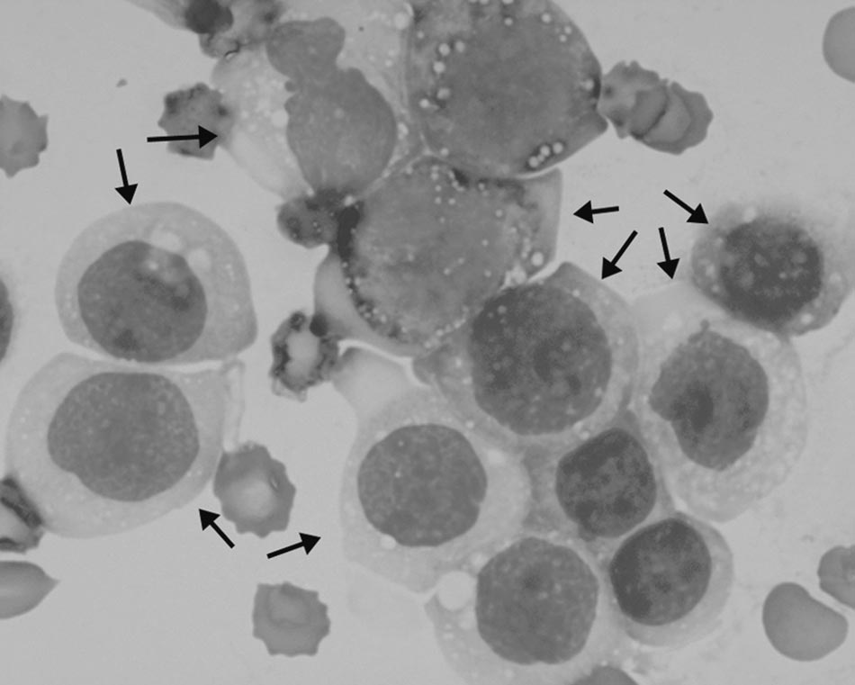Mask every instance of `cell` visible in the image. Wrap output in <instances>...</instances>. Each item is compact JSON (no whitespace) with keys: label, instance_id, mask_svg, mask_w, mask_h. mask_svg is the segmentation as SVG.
Instances as JSON below:
<instances>
[{"label":"cell","instance_id":"6da1fadb","mask_svg":"<svg viewBox=\"0 0 855 685\" xmlns=\"http://www.w3.org/2000/svg\"><path fill=\"white\" fill-rule=\"evenodd\" d=\"M245 365L180 371L63 351L24 383L4 477L64 537L119 534L194 500L238 433Z\"/></svg>","mask_w":855,"mask_h":685},{"label":"cell","instance_id":"7a4b0ae2","mask_svg":"<svg viewBox=\"0 0 855 685\" xmlns=\"http://www.w3.org/2000/svg\"><path fill=\"white\" fill-rule=\"evenodd\" d=\"M437 162L390 173L344 209L332 249L364 323L414 359L554 257L559 214Z\"/></svg>","mask_w":855,"mask_h":685},{"label":"cell","instance_id":"3957f363","mask_svg":"<svg viewBox=\"0 0 855 685\" xmlns=\"http://www.w3.org/2000/svg\"><path fill=\"white\" fill-rule=\"evenodd\" d=\"M641 356L626 302L563 263L500 292L412 365L484 437L531 458L624 415Z\"/></svg>","mask_w":855,"mask_h":685},{"label":"cell","instance_id":"277c9868","mask_svg":"<svg viewBox=\"0 0 855 685\" xmlns=\"http://www.w3.org/2000/svg\"><path fill=\"white\" fill-rule=\"evenodd\" d=\"M632 415L669 489L714 523L790 477L809 438V394L792 339L726 315L642 351Z\"/></svg>","mask_w":855,"mask_h":685},{"label":"cell","instance_id":"5b68a950","mask_svg":"<svg viewBox=\"0 0 855 685\" xmlns=\"http://www.w3.org/2000/svg\"><path fill=\"white\" fill-rule=\"evenodd\" d=\"M355 410L343 503L374 531L430 548L483 521L510 535L529 518L525 456L484 437L430 386L401 382Z\"/></svg>","mask_w":855,"mask_h":685},{"label":"cell","instance_id":"8992f818","mask_svg":"<svg viewBox=\"0 0 855 685\" xmlns=\"http://www.w3.org/2000/svg\"><path fill=\"white\" fill-rule=\"evenodd\" d=\"M181 207L130 206L76 235L53 288L70 342L104 358L152 366L212 362L207 296L184 240Z\"/></svg>","mask_w":855,"mask_h":685},{"label":"cell","instance_id":"52a82bcc","mask_svg":"<svg viewBox=\"0 0 855 685\" xmlns=\"http://www.w3.org/2000/svg\"><path fill=\"white\" fill-rule=\"evenodd\" d=\"M852 230L798 209L731 204L697 236L689 278L724 315L792 339L829 325L853 291Z\"/></svg>","mask_w":855,"mask_h":685},{"label":"cell","instance_id":"ba28073f","mask_svg":"<svg viewBox=\"0 0 855 685\" xmlns=\"http://www.w3.org/2000/svg\"><path fill=\"white\" fill-rule=\"evenodd\" d=\"M474 615L499 658L543 670L584 667L608 653L618 626L597 555L551 531L519 536L480 569Z\"/></svg>","mask_w":855,"mask_h":685},{"label":"cell","instance_id":"9c48e42d","mask_svg":"<svg viewBox=\"0 0 855 685\" xmlns=\"http://www.w3.org/2000/svg\"><path fill=\"white\" fill-rule=\"evenodd\" d=\"M618 626L634 642L680 649L720 624L735 580L733 550L711 522L673 512L625 536L606 556Z\"/></svg>","mask_w":855,"mask_h":685},{"label":"cell","instance_id":"30bf717a","mask_svg":"<svg viewBox=\"0 0 855 685\" xmlns=\"http://www.w3.org/2000/svg\"><path fill=\"white\" fill-rule=\"evenodd\" d=\"M526 460L530 516L543 530L596 555L607 556L628 534L676 509L663 473L627 412L577 442Z\"/></svg>","mask_w":855,"mask_h":685},{"label":"cell","instance_id":"8fae6325","mask_svg":"<svg viewBox=\"0 0 855 685\" xmlns=\"http://www.w3.org/2000/svg\"><path fill=\"white\" fill-rule=\"evenodd\" d=\"M284 133L313 194L350 203L382 178L399 142V123L384 94L360 68L338 67L291 92Z\"/></svg>","mask_w":855,"mask_h":685},{"label":"cell","instance_id":"7c38bea8","mask_svg":"<svg viewBox=\"0 0 855 685\" xmlns=\"http://www.w3.org/2000/svg\"><path fill=\"white\" fill-rule=\"evenodd\" d=\"M213 492L238 534L265 538L288 527L295 487L264 446L249 443L226 450L213 475Z\"/></svg>","mask_w":855,"mask_h":685},{"label":"cell","instance_id":"4fadbf2b","mask_svg":"<svg viewBox=\"0 0 855 685\" xmlns=\"http://www.w3.org/2000/svg\"><path fill=\"white\" fill-rule=\"evenodd\" d=\"M253 636L271 655L313 656L328 635V607L317 591L289 581L258 584L252 612Z\"/></svg>","mask_w":855,"mask_h":685},{"label":"cell","instance_id":"5bb4252c","mask_svg":"<svg viewBox=\"0 0 855 685\" xmlns=\"http://www.w3.org/2000/svg\"><path fill=\"white\" fill-rule=\"evenodd\" d=\"M339 345L310 329V311H292L270 340L269 375L274 392L301 401L310 389L332 380L341 355Z\"/></svg>","mask_w":855,"mask_h":685},{"label":"cell","instance_id":"9a60e30c","mask_svg":"<svg viewBox=\"0 0 855 685\" xmlns=\"http://www.w3.org/2000/svg\"><path fill=\"white\" fill-rule=\"evenodd\" d=\"M345 44L346 31L332 18L292 20L272 28L265 52L270 67L287 80L292 92L337 69Z\"/></svg>","mask_w":855,"mask_h":685},{"label":"cell","instance_id":"2e32d148","mask_svg":"<svg viewBox=\"0 0 855 685\" xmlns=\"http://www.w3.org/2000/svg\"><path fill=\"white\" fill-rule=\"evenodd\" d=\"M283 132L279 133L273 124L256 119L236 122L231 134L251 141V149L231 151L238 163L259 185L286 200L310 190L289 149L285 133L279 138Z\"/></svg>","mask_w":855,"mask_h":685},{"label":"cell","instance_id":"e0dca14e","mask_svg":"<svg viewBox=\"0 0 855 685\" xmlns=\"http://www.w3.org/2000/svg\"><path fill=\"white\" fill-rule=\"evenodd\" d=\"M349 203H340L309 191L283 200L275 215L277 230L292 244L305 249L333 248L340 218Z\"/></svg>","mask_w":855,"mask_h":685},{"label":"cell","instance_id":"ac0fdd59","mask_svg":"<svg viewBox=\"0 0 855 685\" xmlns=\"http://www.w3.org/2000/svg\"><path fill=\"white\" fill-rule=\"evenodd\" d=\"M46 528L39 513L8 478L1 482L2 552L25 553L37 547Z\"/></svg>","mask_w":855,"mask_h":685},{"label":"cell","instance_id":"d6986e66","mask_svg":"<svg viewBox=\"0 0 855 685\" xmlns=\"http://www.w3.org/2000/svg\"><path fill=\"white\" fill-rule=\"evenodd\" d=\"M58 581L28 562L1 563V618L21 616L36 608Z\"/></svg>","mask_w":855,"mask_h":685},{"label":"cell","instance_id":"ffe728a7","mask_svg":"<svg viewBox=\"0 0 855 685\" xmlns=\"http://www.w3.org/2000/svg\"><path fill=\"white\" fill-rule=\"evenodd\" d=\"M823 54L836 75L854 82V7L840 11L830 19L824 35Z\"/></svg>","mask_w":855,"mask_h":685},{"label":"cell","instance_id":"44dd1931","mask_svg":"<svg viewBox=\"0 0 855 685\" xmlns=\"http://www.w3.org/2000/svg\"><path fill=\"white\" fill-rule=\"evenodd\" d=\"M2 308H1V363H4L11 349L16 331V311L12 301L5 280L2 284Z\"/></svg>","mask_w":855,"mask_h":685},{"label":"cell","instance_id":"7402d4cb","mask_svg":"<svg viewBox=\"0 0 855 685\" xmlns=\"http://www.w3.org/2000/svg\"><path fill=\"white\" fill-rule=\"evenodd\" d=\"M580 684H635V680L620 667L597 663L574 680Z\"/></svg>","mask_w":855,"mask_h":685}]
</instances>
